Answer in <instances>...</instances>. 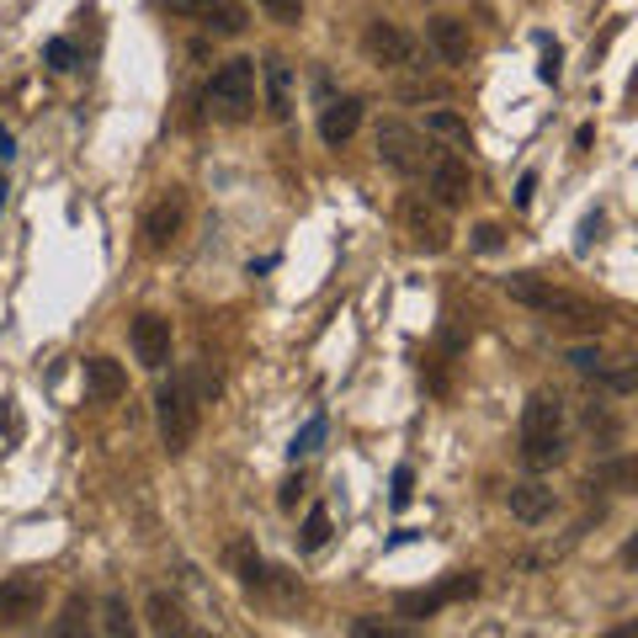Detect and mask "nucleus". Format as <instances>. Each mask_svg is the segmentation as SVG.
I'll use <instances>...</instances> for the list:
<instances>
[{
	"label": "nucleus",
	"mask_w": 638,
	"mask_h": 638,
	"mask_svg": "<svg viewBox=\"0 0 638 638\" xmlns=\"http://www.w3.org/2000/svg\"><path fill=\"white\" fill-rule=\"evenodd\" d=\"M521 463L527 468L565 463V405H559V393H532L521 405Z\"/></svg>",
	"instance_id": "f257e3e1"
},
{
	"label": "nucleus",
	"mask_w": 638,
	"mask_h": 638,
	"mask_svg": "<svg viewBox=\"0 0 638 638\" xmlns=\"http://www.w3.org/2000/svg\"><path fill=\"white\" fill-rule=\"evenodd\" d=\"M202 107L219 123H246L256 112V59H229L213 70V80L202 86Z\"/></svg>",
	"instance_id": "f03ea898"
},
{
	"label": "nucleus",
	"mask_w": 638,
	"mask_h": 638,
	"mask_svg": "<svg viewBox=\"0 0 638 638\" xmlns=\"http://www.w3.org/2000/svg\"><path fill=\"white\" fill-rule=\"evenodd\" d=\"M160 442H166V452L171 458H181L187 447L197 442V426H202V399H197V389L187 383V378H171L166 389H160Z\"/></svg>",
	"instance_id": "7ed1b4c3"
},
{
	"label": "nucleus",
	"mask_w": 638,
	"mask_h": 638,
	"mask_svg": "<svg viewBox=\"0 0 638 638\" xmlns=\"http://www.w3.org/2000/svg\"><path fill=\"white\" fill-rule=\"evenodd\" d=\"M399 223H405V235H410V246H416V250H431V256H442V250L452 246V223H447V208L426 202V197H405V202H399Z\"/></svg>",
	"instance_id": "20e7f679"
},
{
	"label": "nucleus",
	"mask_w": 638,
	"mask_h": 638,
	"mask_svg": "<svg viewBox=\"0 0 638 638\" xmlns=\"http://www.w3.org/2000/svg\"><path fill=\"white\" fill-rule=\"evenodd\" d=\"M372 144H378V160H383L389 171H399V176H420V171H426V139H420V128L399 123V118H383Z\"/></svg>",
	"instance_id": "39448f33"
},
{
	"label": "nucleus",
	"mask_w": 638,
	"mask_h": 638,
	"mask_svg": "<svg viewBox=\"0 0 638 638\" xmlns=\"http://www.w3.org/2000/svg\"><path fill=\"white\" fill-rule=\"evenodd\" d=\"M181 229H187V197L176 192H160L154 202L144 208V219H139V235H144V250L154 256H166V250L181 240Z\"/></svg>",
	"instance_id": "423d86ee"
},
{
	"label": "nucleus",
	"mask_w": 638,
	"mask_h": 638,
	"mask_svg": "<svg viewBox=\"0 0 638 638\" xmlns=\"http://www.w3.org/2000/svg\"><path fill=\"white\" fill-rule=\"evenodd\" d=\"M538 315L548 325H559V330H586V336H601V325H607V309H596L590 298L569 293V288H554L548 282V293H542Z\"/></svg>",
	"instance_id": "0eeeda50"
},
{
	"label": "nucleus",
	"mask_w": 638,
	"mask_h": 638,
	"mask_svg": "<svg viewBox=\"0 0 638 638\" xmlns=\"http://www.w3.org/2000/svg\"><path fill=\"white\" fill-rule=\"evenodd\" d=\"M362 49H368L372 64H383V70H405V64L416 59V38H410L405 27H393V22H368Z\"/></svg>",
	"instance_id": "6e6552de"
},
{
	"label": "nucleus",
	"mask_w": 638,
	"mask_h": 638,
	"mask_svg": "<svg viewBox=\"0 0 638 638\" xmlns=\"http://www.w3.org/2000/svg\"><path fill=\"white\" fill-rule=\"evenodd\" d=\"M128 336H133V357H139L149 372H160L171 362V319L166 315H139Z\"/></svg>",
	"instance_id": "1a4fd4ad"
},
{
	"label": "nucleus",
	"mask_w": 638,
	"mask_h": 638,
	"mask_svg": "<svg viewBox=\"0 0 638 638\" xmlns=\"http://www.w3.org/2000/svg\"><path fill=\"white\" fill-rule=\"evenodd\" d=\"M38 612H43V580L17 575V580L0 586V628H22V622H32Z\"/></svg>",
	"instance_id": "9d476101"
},
{
	"label": "nucleus",
	"mask_w": 638,
	"mask_h": 638,
	"mask_svg": "<svg viewBox=\"0 0 638 638\" xmlns=\"http://www.w3.org/2000/svg\"><path fill=\"white\" fill-rule=\"evenodd\" d=\"M468 197H473V176L458 154H442V160H431V202L437 208H463Z\"/></svg>",
	"instance_id": "9b49d317"
},
{
	"label": "nucleus",
	"mask_w": 638,
	"mask_h": 638,
	"mask_svg": "<svg viewBox=\"0 0 638 638\" xmlns=\"http://www.w3.org/2000/svg\"><path fill=\"white\" fill-rule=\"evenodd\" d=\"M362 128V101L357 97H341V101H330L325 112H319V139L330 149H341L351 133Z\"/></svg>",
	"instance_id": "f8f14e48"
},
{
	"label": "nucleus",
	"mask_w": 638,
	"mask_h": 638,
	"mask_svg": "<svg viewBox=\"0 0 638 638\" xmlns=\"http://www.w3.org/2000/svg\"><path fill=\"white\" fill-rule=\"evenodd\" d=\"M506 506H511L516 521L538 527V521H548V516H554V490H548V485H532V479H527V485H511V490H506Z\"/></svg>",
	"instance_id": "ddd939ff"
},
{
	"label": "nucleus",
	"mask_w": 638,
	"mask_h": 638,
	"mask_svg": "<svg viewBox=\"0 0 638 638\" xmlns=\"http://www.w3.org/2000/svg\"><path fill=\"white\" fill-rule=\"evenodd\" d=\"M431 49L442 53V64H468V49H473L468 22H458V17H431Z\"/></svg>",
	"instance_id": "4468645a"
},
{
	"label": "nucleus",
	"mask_w": 638,
	"mask_h": 638,
	"mask_svg": "<svg viewBox=\"0 0 638 638\" xmlns=\"http://www.w3.org/2000/svg\"><path fill=\"white\" fill-rule=\"evenodd\" d=\"M86 389L97 393V399H123L128 393V372L112 362V357H91L86 362Z\"/></svg>",
	"instance_id": "2eb2a0df"
},
{
	"label": "nucleus",
	"mask_w": 638,
	"mask_h": 638,
	"mask_svg": "<svg viewBox=\"0 0 638 638\" xmlns=\"http://www.w3.org/2000/svg\"><path fill=\"white\" fill-rule=\"evenodd\" d=\"M144 617H149L154 634H187V607L176 601L171 590H154V596L144 601Z\"/></svg>",
	"instance_id": "dca6fc26"
},
{
	"label": "nucleus",
	"mask_w": 638,
	"mask_h": 638,
	"mask_svg": "<svg viewBox=\"0 0 638 638\" xmlns=\"http://www.w3.org/2000/svg\"><path fill=\"white\" fill-rule=\"evenodd\" d=\"M288 86H293V70H288L282 59H267V112L277 123L293 112V91H288Z\"/></svg>",
	"instance_id": "f3484780"
},
{
	"label": "nucleus",
	"mask_w": 638,
	"mask_h": 638,
	"mask_svg": "<svg viewBox=\"0 0 638 638\" xmlns=\"http://www.w3.org/2000/svg\"><path fill=\"white\" fill-rule=\"evenodd\" d=\"M202 22H208V32H219V38H240L250 17H246V6H240V0H208Z\"/></svg>",
	"instance_id": "a211bd4d"
},
{
	"label": "nucleus",
	"mask_w": 638,
	"mask_h": 638,
	"mask_svg": "<svg viewBox=\"0 0 638 638\" xmlns=\"http://www.w3.org/2000/svg\"><path fill=\"white\" fill-rule=\"evenodd\" d=\"M229 565L240 569L246 586H267V565H261V554H256L250 542H235V548H229Z\"/></svg>",
	"instance_id": "6ab92c4d"
},
{
	"label": "nucleus",
	"mask_w": 638,
	"mask_h": 638,
	"mask_svg": "<svg viewBox=\"0 0 638 638\" xmlns=\"http://www.w3.org/2000/svg\"><path fill=\"white\" fill-rule=\"evenodd\" d=\"M426 133H437V139H452L458 149H468V123L458 118V112H447V107H437V112L426 118Z\"/></svg>",
	"instance_id": "aec40b11"
},
{
	"label": "nucleus",
	"mask_w": 638,
	"mask_h": 638,
	"mask_svg": "<svg viewBox=\"0 0 638 638\" xmlns=\"http://www.w3.org/2000/svg\"><path fill=\"white\" fill-rule=\"evenodd\" d=\"M325 538H330V511L315 506L309 521H303V532H298V548H303V554H315V548H325Z\"/></svg>",
	"instance_id": "412c9836"
},
{
	"label": "nucleus",
	"mask_w": 638,
	"mask_h": 638,
	"mask_svg": "<svg viewBox=\"0 0 638 638\" xmlns=\"http://www.w3.org/2000/svg\"><path fill=\"white\" fill-rule=\"evenodd\" d=\"M319 442H325V416H309V420H303V431L293 437V447H288V458L298 463V458H309Z\"/></svg>",
	"instance_id": "4be33fe9"
},
{
	"label": "nucleus",
	"mask_w": 638,
	"mask_h": 638,
	"mask_svg": "<svg viewBox=\"0 0 638 638\" xmlns=\"http://www.w3.org/2000/svg\"><path fill=\"white\" fill-rule=\"evenodd\" d=\"M43 59H49V64H53L59 74H70L74 64H80V53H74L70 38H49V43H43Z\"/></svg>",
	"instance_id": "5701e85b"
},
{
	"label": "nucleus",
	"mask_w": 638,
	"mask_h": 638,
	"mask_svg": "<svg viewBox=\"0 0 638 638\" xmlns=\"http://www.w3.org/2000/svg\"><path fill=\"white\" fill-rule=\"evenodd\" d=\"M442 607V590H416V596H399V612L405 617H431Z\"/></svg>",
	"instance_id": "b1692460"
},
{
	"label": "nucleus",
	"mask_w": 638,
	"mask_h": 638,
	"mask_svg": "<svg viewBox=\"0 0 638 638\" xmlns=\"http://www.w3.org/2000/svg\"><path fill=\"white\" fill-rule=\"evenodd\" d=\"M101 628L112 638H123V634H133V617H128V607H123V596H107V617H101Z\"/></svg>",
	"instance_id": "393cba45"
},
{
	"label": "nucleus",
	"mask_w": 638,
	"mask_h": 638,
	"mask_svg": "<svg viewBox=\"0 0 638 638\" xmlns=\"http://www.w3.org/2000/svg\"><path fill=\"white\" fill-rule=\"evenodd\" d=\"M261 11H267L271 22H282V27H298V17H303V0H256Z\"/></svg>",
	"instance_id": "a878e982"
},
{
	"label": "nucleus",
	"mask_w": 638,
	"mask_h": 638,
	"mask_svg": "<svg viewBox=\"0 0 638 638\" xmlns=\"http://www.w3.org/2000/svg\"><path fill=\"white\" fill-rule=\"evenodd\" d=\"M569 368H580V372H601V368H607V357H601L596 346H575V351H569Z\"/></svg>",
	"instance_id": "bb28decb"
},
{
	"label": "nucleus",
	"mask_w": 638,
	"mask_h": 638,
	"mask_svg": "<svg viewBox=\"0 0 638 638\" xmlns=\"http://www.w3.org/2000/svg\"><path fill=\"white\" fill-rule=\"evenodd\" d=\"M506 246V229H500V223H479V229H473V250H500Z\"/></svg>",
	"instance_id": "cd10ccee"
},
{
	"label": "nucleus",
	"mask_w": 638,
	"mask_h": 638,
	"mask_svg": "<svg viewBox=\"0 0 638 638\" xmlns=\"http://www.w3.org/2000/svg\"><path fill=\"white\" fill-rule=\"evenodd\" d=\"M80 628H86V601L74 596L70 607H64V617H59V628H53V634H80Z\"/></svg>",
	"instance_id": "c85d7f7f"
},
{
	"label": "nucleus",
	"mask_w": 638,
	"mask_h": 638,
	"mask_svg": "<svg viewBox=\"0 0 638 638\" xmlns=\"http://www.w3.org/2000/svg\"><path fill=\"white\" fill-rule=\"evenodd\" d=\"M410 485H416V473H410V468L399 463V468H393V506H399V511L410 506Z\"/></svg>",
	"instance_id": "c756f323"
},
{
	"label": "nucleus",
	"mask_w": 638,
	"mask_h": 638,
	"mask_svg": "<svg viewBox=\"0 0 638 638\" xmlns=\"http://www.w3.org/2000/svg\"><path fill=\"white\" fill-rule=\"evenodd\" d=\"M160 6H166L171 17H202V11H208V0H160Z\"/></svg>",
	"instance_id": "7c9ffc66"
},
{
	"label": "nucleus",
	"mask_w": 638,
	"mask_h": 638,
	"mask_svg": "<svg viewBox=\"0 0 638 638\" xmlns=\"http://www.w3.org/2000/svg\"><path fill=\"white\" fill-rule=\"evenodd\" d=\"M298 495H303V479H288V485H282V495H277V506H282V511H293Z\"/></svg>",
	"instance_id": "2f4dec72"
},
{
	"label": "nucleus",
	"mask_w": 638,
	"mask_h": 638,
	"mask_svg": "<svg viewBox=\"0 0 638 638\" xmlns=\"http://www.w3.org/2000/svg\"><path fill=\"white\" fill-rule=\"evenodd\" d=\"M532 187H538V176H532V171L516 181V208H527V202H532Z\"/></svg>",
	"instance_id": "473e14b6"
},
{
	"label": "nucleus",
	"mask_w": 638,
	"mask_h": 638,
	"mask_svg": "<svg viewBox=\"0 0 638 638\" xmlns=\"http://www.w3.org/2000/svg\"><path fill=\"white\" fill-rule=\"evenodd\" d=\"M542 80H559V49L554 43L542 49Z\"/></svg>",
	"instance_id": "72a5a7b5"
},
{
	"label": "nucleus",
	"mask_w": 638,
	"mask_h": 638,
	"mask_svg": "<svg viewBox=\"0 0 638 638\" xmlns=\"http://www.w3.org/2000/svg\"><path fill=\"white\" fill-rule=\"evenodd\" d=\"M11 154H17V144H11V133H6V128H0V166H6V160H11Z\"/></svg>",
	"instance_id": "f704fd0d"
},
{
	"label": "nucleus",
	"mask_w": 638,
	"mask_h": 638,
	"mask_svg": "<svg viewBox=\"0 0 638 638\" xmlns=\"http://www.w3.org/2000/svg\"><path fill=\"white\" fill-rule=\"evenodd\" d=\"M0 208H6V181H0Z\"/></svg>",
	"instance_id": "c9c22d12"
}]
</instances>
